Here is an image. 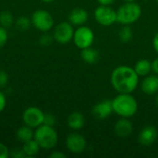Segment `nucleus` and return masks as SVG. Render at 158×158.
<instances>
[{"label": "nucleus", "instance_id": "nucleus-1", "mask_svg": "<svg viewBox=\"0 0 158 158\" xmlns=\"http://www.w3.org/2000/svg\"><path fill=\"white\" fill-rule=\"evenodd\" d=\"M110 81L113 88L118 94H131L138 86L139 76L134 69L119 66L112 71Z\"/></svg>", "mask_w": 158, "mask_h": 158}, {"label": "nucleus", "instance_id": "nucleus-2", "mask_svg": "<svg viewBox=\"0 0 158 158\" xmlns=\"http://www.w3.org/2000/svg\"><path fill=\"white\" fill-rule=\"evenodd\" d=\"M113 111L121 118H131L138 110V103L131 94H119L112 100Z\"/></svg>", "mask_w": 158, "mask_h": 158}, {"label": "nucleus", "instance_id": "nucleus-3", "mask_svg": "<svg viewBox=\"0 0 158 158\" xmlns=\"http://www.w3.org/2000/svg\"><path fill=\"white\" fill-rule=\"evenodd\" d=\"M33 138L39 143L41 148L51 150L55 148L58 143V135L52 126L43 124L36 128Z\"/></svg>", "mask_w": 158, "mask_h": 158}, {"label": "nucleus", "instance_id": "nucleus-4", "mask_svg": "<svg viewBox=\"0 0 158 158\" xmlns=\"http://www.w3.org/2000/svg\"><path fill=\"white\" fill-rule=\"evenodd\" d=\"M142 15V7L139 4L127 2L117 10V21L123 25H130L137 21Z\"/></svg>", "mask_w": 158, "mask_h": 158}, {"label": "nucleus", "instance_id": "nucleus-5", "mask_svg": "<svg viewBox=\"0 0 158 158\" xmlns=\"http://www.w3.org/2000/svg\"><path fill=\"white\" fill-rule=\"evenodd\" d=\"M31 25L36 28L38 31L46 32L49 31L54 27V18L46 10L38 9L34 11L31 17Z\"/></svg>", "mask_w": 158, "mask_h": 158}, {"label": "nucleus", "instance_id": "nucleus-6", "mask_svg": "<svg viewBox=\"0 0 158 158\" xmlns=\"http://www.w3.org/2000/svg\"><path fill=\"white\" fill-rule=\"evenodd\" d=\"M72 40L78 48L84 49L92 46L94 40V34L91 28L81 25L79 26L77 30L74 31V35Z\"/></svg>", "mask_w": 158, "mask_h": 158}, {"label": "nucleus", "instance_id": "nucleus-7", "mask_svg": "<svg viewBox=\"0 0 158 158\" xmlns=\"http://www.w3.org/2000/svg\"><path fill=\"white\" fill-rule=\"evenodd\" d=\"M44 113L36 106H29L22 114V120L25 125L36 129L44 124Z\"/></svg>", "mask_w": 158, "mask_h": 158}, {"label": "nucleus", "instance_id": "nucleus-8", "mask_svg": "<svg viewBox=\"0 0 158 158\" xmlns=\"http://www.w3.org/2000/svg\"><path fill=\"white\" fill-rule=\"evenodd\" d=\"M94 18L102 26H110L117 21V11L109 6L100 5L94 10Z\"/></svg>", "mask_w": 158, "mask_h": 158}, {"label": "nucleus", "instance_id": "nucleus-9", "mask_svg": "<svg viewBox=\"0 0 158 158\" xmlns=\"http://www.w3.org/2000/svg\"><path fill=\"white\" fill-rule=\"evenodd\" d=\"M74 31L75 30L73 29V25L70 22H60L56 26L53 36L55 41L59 44H65L69 43L73 39Z\"/></svg>", "mask_w": 158, "mask_h": 158}, {"label": "nucleus", "instance_id": "nucleus-10", "mask_svg": "<svg viewBox=\"0 0 158 158\" xmlns=\"http://www.w3.org/2000/svg\"><path fill=\"white\" fill-rule=\"evenodd\" d=\"M86 145H87L86 140L81 134L73 132L67 136L66 147L72 154H76V155L81 154L85 150Z\"/></svg>", "mask_w": 158, "mask_h": 158}, {"label": "nucleus", "instance_id": "nucleus-11", "mask_svg": "<svg viewBox=\"0 0 158 158\" xmlns=\"http://www.w3.org/2000/svg\"><path fill=\"white\" fill-rule=\"evenodd\" d=\"M112 112H113L112 100H106V99L97 103L94 106L93 111H92L93 116L98 120L108 118Z\"/></svg>", "mask_w": 158, "mask_h": 158}, {"label": "nucleus", "instance_id": "nucleus-12", "mask_svg": "<svg viewBox=\"0 0 158 158\" xmlns=\"http://www.w3.org/2000/svg\"><path fill=\"white\" fill-rule=\"evenodd\" d=\"M158 138V132L157 130L156 127L154 126H146L144 127L140 134H139V143L142 144V145H144V146H150L152 145Z\"/></svg>", "mask_w": 158, "mask_h": 158}, {"label": "nucleus", "instance_id": "nucleus-13", "mask_svg": "<svg viewBox=\"0 0 158 158\" xmlns=\"http://www.w3.org/2000/svg\"><path fill=\"white\" fill-rule=\"evenodd\" d=\"M115 133L120 138H126L130 136L133 131V125L128 119V118H121L114 126Z\"/></svg>", "mask_w": 158, "mask_h": 158}, {"label": "nucleus", "instance_id": "nucleus-14", "mask_svg": "<svg viewBox=\"0 0 158 158\" xmlns=\"http://www.w3.org/2000/svg\"><path fill=\"white\" fill-rule=\"evenodd\" d=\"M88 13L84 8L75 7L73 8L69 15V21L75 26H81L85 24L88 20Z\"/></svg>", "mask_w": 158, "mask_h": 158}, {"label": "nucleus", "instance_id": "nucleus-15", "mask_svg": "<svg viewBox=\"0 0 158 158\" xmlns=\"http://www.w3.org/2000/svg\"><path fill=\"white\" fill-rule=\"evenodd\" d=\"M142 90L148 95L158 93V75H147L142 81Z\"/></svg>", "mask_w": 158, "mask_h": 158}, {"label": "nucleus", "instance_id": "nucleus-16", "mask_svg": "<svg viewBox=\"0 0 158 158\" xmlns=\"http://www.w3.org/2000/svg\"><path fill=\"white\" fill-rule=\"evenodd\" d=\"M68 126L73 131H80L85 124L84 116L81 112H73L68 117Z\"/></svg>", "mask_w": 158, "mask_h": 158}, {"label": "nucleus", "instance_id": "nucleus-17", "mask_svg": "<svg viewBox=\"0 0 158 158\" xmlns=\"http://www.w3.org/2000/svg\"><path fill=\"white\" fill-rule=\"evenodd\" d=\"M40 149L41 146L39 145V143L36 142L34 138L23 143L22 145V150L26 155V157H33L37 156L40 152Z\"/></svg>", "mask_w": 158, "mask_h": 158}, {"label": "nucleus", "instance_id": "nucleus-18", "mask_svg": "<svg viewBox=\"0 0 158 158\" xmlns=\"http://www.w3.org/2000/svg\"><path fill=\"white\" fill-rule=\"evenodd\" d=\"M81 59L88 64H95L100 57L98 51L92 48L91 46L81 49Z\"/></svg>", "mask_w": 158, "mask_h": 158}, {"label": "nucleus", "instance_id": "nucleus-19", "mask_svg": "<svg viewBox=\"0 0 158 158\" xmlns=\"http://www.w3.org/2000/svg\"><path fill=\"white\" fill-rule=\"evenodd\" d=\"M133 69L138 76H147L152 70V62L148 59H141L135 64Z\"/></svg>", "mask_w": 158, "mask_h": 158}, {"label": "nucleus", "instance_id": "nucleus-20", "mask_svg": "<svg viewBox=\"0 0 158 158\" xmlns=\"http://www.w3.org/2000/svg\"><path fill=\"white\" fill-rule=\"evenodd\" d=\"M33 135H34V132L32 131V129L27 125H24V126L19 128V130L17 131V133H16L17 139L22 143H25L31 139H33Z\"/></svg>", "mask_w": 158, "mask_h": 158}, {"label": "nucleus", "instance_id": "nucleus-21", "mask_svg": "<svg viewBox=\"0 0 158 158\" xmlns=\"http://www.w3.org/2000/svg\"><path fill=\"white\" fill-rule=\"evenodd\" d=\"M14 23V17L13 15L7 11V10H4L0 13V26L7 29L10 28Z\"/></svg>", "mask_w": 158, "mask_h": 158}, {"label": "nucleus", "instance_id": "nucleus-22", "mask_svg": "<svg viewBox=\"0 0 158 158\" xmlns=\"http://www.w3.org/2000/svg\"><path fill=\"white\" fill-rule=\"evenodd\" d=\"M133 37V32L129 25L123 26L118 31V38L122 43H129Z\"/></svg>", "mask_w": 158, "mask_h": 158}, {"label": "nucleus", "instance_id": "nucleus-23", "mask_svg": "<svg viewBox=\"0 0 158 158\" xmlns=\"http://www.w3.org/2000/svg\"><path fill=\"white\" fill-rule=\"evenodd\" d=\"M31 25V20L26 16H21L17 19L15 21V26L19 31H27Z\"/></svg>", "mask_w": 158, "mask_h": 158}, {"label": "nucleus", "instance_id": "nucleus-24", "mask_svg": "<svg viewBox=\"0 0 158 158\" xmlns=\"http://www.w3.org/2000/svg\"><path fill=\"white\" fill-rule=\"evenodd\" d=\"M54 40H55V39H54V36H52V35H50V34H47V33H44V34H43V35L40 37V39H39V44H40L42 46L47 47V46H49V45L53 43Z\"/></svg>", "mask_w": 158, "mask_h": 158}, {"label": "nucleus", "instance_id": "nucleus-25", "mask_svg": "<svg viewBox=\"0 0 158 158\" xmlns=\"http://www.w3.org/2000/svg\"><path fill=\"white\" fill-rule=\"evenodd\" d=\"M7 39H8V34L6 29L0 26V49L6 44Z\"/></svg>", "mask_w": 158, "mask_h": 158}, {"label": "nucleus", "instance_id": "nucleus-26", "mask_svg": "<svg viewBox=\"0 0 158 158\" xmlns=\"http://www.w3.org/2000/svg\"><path fill=\"white\" fill-rule=\"evenodd\" d=\"M9 157L23 158L26 157V155L24 154L22 148H15V149L9 151Z\"/></svg>", "mask_w": 158, "mask_h": 158}, {"label": "nucleus", "instance_id": "nucleus-27", "mask_svg": "<svg viewBox=\"0 0 158 158\" xmlns=\"http://www.w3.org/2000/svg\"><path fill=\"white\" fill-rule=\"evenodd\" d=\"M8 82V74L3 70L0 69V88H5L7 85Z\"/></svg>", "mask_w": 158, "mask_h": 158}, {"label": "nucleus", "instance_id": "nucleus-28", "mask_svg": "<svg viewBox=\"0 0 158 158\" xmlns=\"http://www.w3.org/2000/svg\"><path fill=\"white\" fill-rule=\"evenodd\" d=\"M44 124L54 127V125L56 124V118H55V117L52 114H44Z\"/></svg>", "mask_w": 158, "mask_h": 158}, {"label": "nucleus", "instance_id": "nucleus-29", "mask_svg": "<svg viewBox=\"0 0 158 158\" xmlns=\"http://www.w3.org/2000/svg\"><path fill=\"white\" fill-rule=\"evenodd\" d=\"M9 157V150L4 143H0V158Z\"/></svg>", "mask_w": 158, "mask_h": 158}, {"label": "nucleus", "instance_id": "nucleus-30", "mask_svg": "<svg viewBox=\"0 0 158 158\" xmlns=\"http://www.w3.org/2000/svg\"><path fill=\"white\" fill-rule=\"evenodd\" d=\"M6 95L0 91V113L6 108Z\"/></svg>", "mask_w": 158, "mask_h": 158}, {"label": "nucleus", "instance_id": "nucleus-31", "mask_svg": "<svg viewBox=\"0 0 158 158\" xmlns=\"http://www.w3.org/2000/svg\"><path fill=\"white\" fill-rule=\"evenodd\" d=\"M50 157L52 158H66L67 157V156L65 155V154H63L62 152H59V151H55V152H53L50 156H49Z\"/></svg>", "mask_w": 158, "mask_h": 158}, {"label": "nucleus", "instance_id": "nucleus-32", "mask_svg": "<svg viewBox=\"0 0 158 158\" xmlns=\"http://www.w3.org/2000/svg\"><path fill=\"white\" fill-rule=\"evenodd\" d=\"M152 70L158 75V57L152 62Z\"/></svg>", "mask_w": 158, "mask_h": 158}, {"label": "nucleus", "instance_id": "nucleus-33", "mask_svg": "<svg viewBox=\"0 0 158 158\" xmlns=\"http://www.w3.org/2000/svg\"><path fill=\"white\" fill-rule=\"evenodd\" d=\"M98 3L100 5H104V6H110L111 4H113L116 0H97Z\"/></svg>", "mask_w": 158, "mask_h": 158}, {"label": "nucleus", "instance_id": "nucleus-34", "mask_svg": "<svg viewBox=\"0 0 158 158\" xmlns=\"http://www.w3.org/2000/svg\"><path fill=\"white\" fill-rule=\"evenodd\" d=\"M153 45H154L155 50L156 51V53L158 54V32L156 34V36L154 37V40H153Z\"/></svg>", "mask_w": 158, "mask_h": 158}, {"label": "nucleus", "instance_id": "nucleus-35", "mask_svg": "<svg viewBox=\"0 0 158 158\" xmlns=\"http://www.w3.org/2000/svg\"><path fill=\"white\" fill-rule=\"evenodd\" d=\"M43 2H44V3H51V2H53V1H55V0H42Z\"/></svg>", "mask_w": 158, "mask_h": 158}, {"label": "nucleus", "instance_id": "nucleus-36", "mask_svg": "<svg viewBox=\"0 0 158 158\" xmlns=\"http://www.w3.org/2000/svg\"><path fill=\"white\" fill-rule=\"evenodd\" d=\"M156 106H158V93H157V95H156Z\"/></svg>", "mask_w": 158, "mask_h": 158}, {"label": "nucleus", "instance_id": "nucleus-37", "mask_svg": "<svg viewBox=\"0 0 158 158\" xmlns=\"http://www.w3.org/2000/svg\"><path fill=\"white\" fill-rule=\"evenodd\" d=\"M124 1H126V2H133L135 0H124Z\"/></svg>", "mask_w": 158, "mask_h": 158}, {"label": "nucleus", "instance_id": "nucleus-38", "mask_svg": "<svg viewBox=\"0 0 158 158\" xmlns=\"http://www.w3.org/2000/svg\"><path fill=\"white\" fill-rule=\"evenodd\" d=\"M156 2H158V0H156Z\"/></svg>", "mask_w": 158, "mask_h": 158}, {"label": "nucleus", "instance_id": "nucleus-39", "mask_svg": "<svg viewBox=\"0 0 158 158\" xmlns=\"http://www.w3.org/2000/svg\"><path fill=\"white\" fill-rule=\"evenodd\" d=\"M146 1H147V0H146Z\"/></svg>", "mask_w": 158, "mask_h": 158}]
</instances>
